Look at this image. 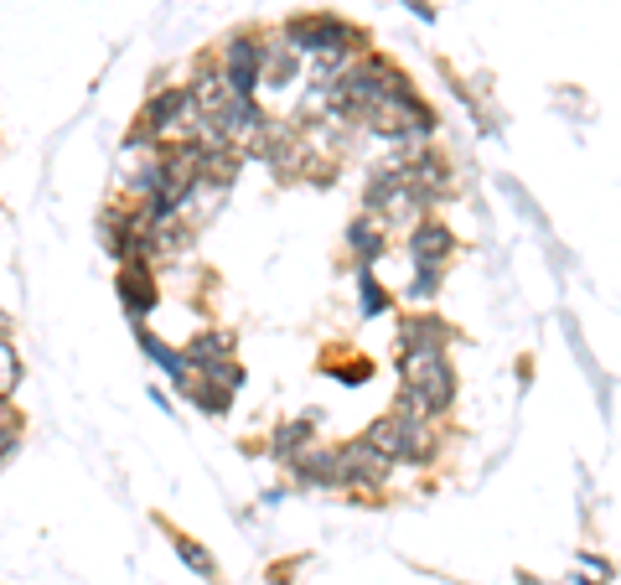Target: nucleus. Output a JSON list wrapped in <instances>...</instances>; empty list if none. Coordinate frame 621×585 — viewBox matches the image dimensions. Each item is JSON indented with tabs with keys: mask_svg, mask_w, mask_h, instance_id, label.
<instances>
[{
	"mask_svg": "<svg viewBox=\"0 0 621 585\" xmlns=\"http://www.w3.org/2000/svg\"><path fill=\"white\" fill-rule=\"evenodd\" d=\"M399 409L440 420L456 404V368L445 363V352H399Z\"/></svg>",
	"mask_w": 621,
	"mask_h": 585,
	"instance_id": "f257e3e1",
	"label": "nucleus"
},
{
	"mask_svg": "<svg viewBox=\"0 0 621 585\" xmlns=\"http://www.w3.org/2000/svg\"><path fill=\"white\" fill-rule=\"evenodd\" d=\"M331 451H337V487H352V493H384L388 487L394 461L363 446V436L348 440V446H331Z\"/></svg>",
	"mask_w": 621,
	"mask_h": 585,
	"instance_id": "f03ea898",
	"label": "nucleus"
},
{
	"mask_svg": "<svg viewBox=\"0 0 621 585\" xmlns=\"http://www.w3.org/2000/svg\"><path fill=\"white\" fill-rule=\"evenodd\" d=\"M218 74L228 78V89L238 99H255L259 93V32H234L218 47Z\"/></svg>",
	"mask_w": 621,
	"mask_h": 585,
	"instance_id": "7ed1b4c3",
	"label": "nucleus"
},
{
	"mask_svg": "<svg viewBox=\"0 0 621 585\" xmlns=\"http://www.w3.org/2000/svg\"><path fill=\"white\" fill-rule=\"evenodd\" d=\"M409 259H415V270H445L451 265V255H456V234L445 228L440 218H420V223H409Z\"/></svg>",
	"mask_w": 621,
	"mask_h": 585,
	"instance_id": "20e7f679",
	"label": "nucleus"
},
{
	"mask_svg": "<svg viewBox=\"0 0 621 585\" xmlns=\"http://www.w3.org/2000/svg\"><path fill=\"white\" fill-rule=\"evenodd\" d=\"M187 93H192V110H197L202 120H218V114L238 99V93L228 89V78L218 74V63H197V74H192Z\"/></svg>",
	"mask_w": 621,
	"mask_h": 585,
	"instance_id": "39448f33",
	"label": "nucleus"
},
{
	"mask_svg": "<svg viewBox=\"0 0 621 585\" xmlns=\"http://www.w3.org/2000/svg\"><path fill=\"white\" fill-rule=\"evenodd\" d=\"M399 171H404V182L415 187V192H420L425 202L456 187V177H451V161H445V156H436V150H420V156L399 161Z\"/></svg>",
	"mask_w": 621,
	"mask_h": 585,
	"instance_id": "423d86ee",
	"label": "nucleus"
},
{
	"mask_svg": "<svg viewBox=\"0 0 621 585\" xmlns=\"http://www.w3.org/2000/svg\"><path fill=\"white\" fill-rule=\"evenodd\" d=\"M120 301H125L129 322H146L150 312H156V301H161V291H156V274L146 270V265H120Z\"/></svg>",
	"mask_w": 621,
	"mask_h": 585,
	"instance_id": "0eeeda50",
	"label": "nucleus"
},
{
	"mask_svg": "<svg viewBox=\"0 0 621 585\" xmlns=\"http://www.w3.org/2000/svg\"><path fill=\"white\" fill-rule=\"evenodd\" d=\"M451 342V327L430 312H415V316H399V348L404 352H445Z\"/></svg>",
	"mask_w": 621,
	"mask_h": 585,
	"instance_id": "6e6552de",
	"label": "nucleus"
},
{
	"mask_svg": "<svg viewBox=\"0 0 621 585\" xmlns=\"http://www.w3.org/2000/svg\"><path fill=\"white\" fill-rule=\"evenodd\" d=\"M295 74H301V57L285 47V37H259V83L285 89L295 83Z\"/></svg>",
	"mask_w": 621,
	"mask_h": 585,
	"instance_id": "1a4fd4ad",
	"label": "nucleus"
},
{
	"mask_svg": "<svg viewBox=\"0 0 621 585\" xmlns=\"http://www.w3.org/2000/svg\"><path fill=\"white\" fill-rule=\"evenodd\" d=\"M291 472H295V487H337V451L331 446H306L301 457L291 461Z\"/></svg>",
	"mask_w": 621,
	"mask_h": 585,
	"instance_id": "9d476101",
	"label": "nucleus"
},
{
	"mask_svg": "<svg viewBox=\"0 0 621 585\" xmlns=\"http://www.w3.org/2000/svg\"><path fill=\"white\" fill-rule=\"evenodd\" d=\"M348 244H352V255H358V265H363V270H373V259L388 255V228L379 218L358 213V218L348 223Z\"/></svg>",
	"mask_w": 621,
	"mask_h": 585,
	"instance_id": "9b49d317",
	"label": "nucleus"
},
{
	"mask_svg": "<svg viewBox=\"0 0 621 585\" xmlns=\"http://www.w3.org/2000/svg\"><path fill=\"white\" fill-rule=\"evenodd\" d=\"M404 440H409V415L404 409H394V415H379V420L368 425L363 446H373L379 457L388 461H404Z\"/></svg>",
	"mask_w": 621,
	"mask_h": 585,
	"instance_id": "f8f14e48",
	"label": "nucleus"
},
{
	"mask_svg": "<svg viewBox=\"0 0 621 585\" xmlns=\"http://www.w3.org/2000/svg\"><path fill=\"white\" fill-rule=\"evenodd\" d=\"M316 420H321V409H306V415H295L291 425H280V430L270 436V451L280 461H295L310 446V436H316Z\"/></svg>",
	"mask_w": 621,
	"mask_h": 585,
	"instance_id": "ddd939ff",
	"label": "nucleus"
},
{
	"mask_svg": "<svg viewBox=\"0 0 621 585\" xmlns=\"http://www.w3.org/2000/svg\"><path fill=\"white\" fill-rule=\"evenodd\" d=\"M223 358H234V337L228 331H197L192 342H187V352H182V363L197 373V368H213V363H223Z\"/></svg>",
	"mask_w": 621,
	"mask_h": 585,
	"instance_id": "4468645a",
	"label": "nucleus"
},
{
	"mask_svg": "<svg viewBox=\"0 0 621 585\" xmlns=\"http://www.w3.org/2000/svg\"><path fill=\"white\" fill-rule=\"evenodd\" d=\"M135 327H140V337H135V342H140V352H146L150 363H161V368H166V379H171V384H182V379H187L182 352H177V348H166V342L156 337V331H146V322H135Z\"/></svg>",
	"mask_w": 621,
	"mask_h": 585,
	"instance_id": "2eb2a0df",
	"label": "nucleus"
},
{
	"mask_svg": "<svg viewBox=\"0 0 621 585\" xmlns=\"http://www.w3.org/2000/svg\"><path fill=\"white\" fill-rule=\"evenodd\" d=\"M171 539H177V560H182L192 575H202V581H218V560H213V554H207L192 533H171Z\"/></svg>",
	"mask_w": 621,
	"mask_h": 585,
	"instance_id": "dca6fc26",
	"label": "nucleus"
},
{
	"mask_svg": "<svg viewBox=\"0 0 621 585\" xmlns=\"http://www.w3.org/2000/svg\"><path fill=\"white\" fill-rule=\"evenodd\" d=\"M358 301H363V316H384V312H394V295L373 280V270H363L358 265Z\"/></svg>",
	"mask_w": 621,
	"mask_h": 585,
	"instance_id": "f3484780",
	"label": "nucleus"
},
{
	"mask_svg": "<svg viewBox=\"0 0 621 585\" xmlns=\"http://www.w3.org/2000/svg\"><path fill=\"white\" fill-rule=\"evenodd\" d=\"M21 389V352L11 342V331H0V400H11Z\"/></svg>",
	"mask_w": 621,
	"mask_h": 585,
	"instance_id": "a211bd4d",
	"label": "nucleus"
},
{
	"mask_svg": "<svg viewBox=\"0 0 621 585\" xmlns=\"http://www.w3.org/2000/svg\"><path fill=\"white\" fill-rule=\"evenodd\" d=\"M436 295H440V274H436V270H415V280H409V301L430 306Z\"/></svg>",
	"mask_w": 621,
	"mask_h": 585,
	"instance_id": "6ab92c4d",
	"label": "nucleus"
},
{
	"mask_svg": "<svg viewBox=\"0 0 621 585\" xmlns=\"http://www.w3.org/2000/svg\"><path fill=\"white\" fill-rule=\"evenodd\" d=\"M327 373H337V384H348V389H358V384H368V358H352V363H327Z\"/></svg>",
	"mask_w": 621,
	"mask_h": 585,
	"instance_id": "aec40b11",
	"label": "nucleus"
},
{
	"mask_svg": "<svg viewBox=\"0 0 621 585\" xmlns=\"http://www.w3.org/2000/svg\"><path fill=\"white\" fill-rule=\"evenodd\" d=\"M16 446H21V425H0V461L11 457Z\"/></svg>",
	"mask_w": 621,
	"mask_h": 585,
	"instance_id": "412c9836",
	"label": "nucleus"
},
{
	"mask_svg": "<svg viewBox=\"0 0 621 585\" xmlns=\"http://www.w3.org/2000/svg\"><path fill=\"white\" fill-rule=\"evenodd\" d=\"M409 11H415L420 21H436V5H425V0H409Z\"/></svg>",
	"mask_w": 621,
	"mask_h": 585,
	"instance_id": "4be33fe9",
	"label": "nucleus"
}]
</instances>
